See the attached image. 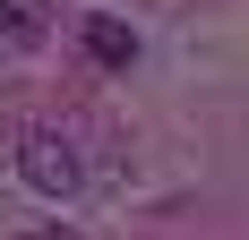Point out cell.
I'll return each instance as SVG.
<instances>
[{
    "label": "cell",
    "instance_id": "cell-1",
    "mask_svg": "<svg viewBox=\"0 0 249 240\" xmlns=\"http://www.w3.org/2000/svg\"><path fill=\"white\" fill-rule=\"evenodd\" d=\"M18 180L35 197H52V206H69L77 189H86V154H77V137L60 129V120H26L18 137Z\"/></svg>",
    "mask_w": 249,
    "mask_h": 240
},
{
    "label": "cell",
    "instance_id": "cell-2",
    "mask_svg": "<svg viewBox=\"0 0 249 240\" xmlns=\"http://www.w3.org/2000/svg\"><path fill=\"white\" fill-rule=\"evenodd\" d=\"M43 0H0V51H35L43 43Z\"/></svg>",
    "mask_w": 249,
    "mask_h": 240
},
{
    "label": "cell",
    "instance_id": "cell-3",
    "mask_svg": "<svg viewBox=\"0 0 249 240\" xmlns=\"http://www.w3.org/2000/svg\"><path fill=\"white\" fill-rule=\"evenodd\" d=\"M86 51H95L103 69H129V60H138V34H129L121 17H86Z\"/></svg>",
    "mask_w": 249,
    "mask_h": 240
},
{
    "label": "cell",
    "instance_id": "cell-4",
    "mask_svg": "<svg viewBox=\"0 0 249 240\" xmlns=\"http://www.w3.org/2000/svg\"><path fill=\"white\" fill-rule=\"evenodd\" d=\"M26 240H77V232H26Z\"/></svg>",
    "mask_w": 249,
    "mask_h": 240
}]
</instances>
